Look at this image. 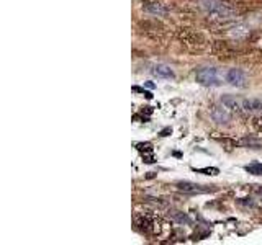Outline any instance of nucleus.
Here are the masks:
<instances>
[{
    "mask_svg": "<svg viewBox=\"0 0 262 245\" xmlns=\"http://www.w3.org/2000/svg\"><path fill=\"white\" fill-rule=\"evenodd\" d=\"M221 103H223L228 110H233V111H239L243 110V100L237 98L236 95H225L221 98Z\"/></svg>",
    "mask_w": 262,
    "mask_h": 245,
    "instance_id": "nucleus-6",
    "label": "nucleus"
},
{
    "mask_svg": "<svg viewBox=\"0 0 262 245\" xmlns=\"http://www.w3.org/2000/svg\"><path fill=\"white\" fill-rule=\"evenodd\" d=\"M195 79L203 87H218L221 84L218 69L215 67H200L195 72Z\"/></svg>",
    "mask_w": 262,
    "mask_h": 245,
    "instance_id": "nucleus-1",
    "label": "nucleus"
},
{
    "mask_svg": "<svg viewBox=\"0 0 262 245\" xmlns=\"http://www.w3.org/2000/svg\"><path fill=\"white\" fill-rule=\"evenodd\" d=\"M210 116H211L213 121L216 122V125H228V122L231 121V113H229V110L226 108L223 103L211 106Z\"/></svg>",
    "mask_w": 262,
    "mask_h": 245,
    "instance_id": "nucleus-2",
    "label": "nucleus"
},
{
    "mask_svg": "<svg viewBox=\"0 0 262 245\" xmlns=\"http://www.w3.org/2000/svg\"><path fill=\"white\" fill-rule=\"evenodd\" d=\"M193 172L196 174H205V175H218L220 170L215 167H207V168H193Z\"/></svg>",
    "mask_w": 262,
    "mask_h": 245,
    "instance_id": "nucleus-9",
    "label": "nucleus"
},
{
    "mask_svg": "<svg viewBox=\"0 0 262 245\" xmlns=\"http://www.w3.org/2000/svg\"><path fill=\"white\" fill-rule=\"evenodd\" d=\"M177 220H179V223H187V224L190 223V219H188L185 214H180V216H177Z\"/></svg>",
    "mask_w": 262,
    "mask_h": 245,
    "instance_id": "nucleus-11",
    "label": "nucleus"
},
{
    "mask_svg": "<svg viewBox=\"0 0 262 245\" xmlns=\"http://www.w3.org/2000/svg\"><path fill=\"white\" fill-rule=\"evenodd\" d=\"M257 193H259V194L262 196V188H259V190H257Z\"/></svg>",
    "mask_w": 262,
    "mask_h": 245,
    "instance_id": "nucleus-12",
    "label": "nucleus"
},
{
    "mask_svg": "<svg viewBox=\"0 0 262 245\" xmlns=\"http://www.w3.org/2000/svg\"><path fill=\"white\" fill-rule=\"evenodd\" d=\"M151 72H152V76L158 77V79H174L176 77L174 70H172L170 65H167V64H158V65H154Z\"/></svg>",
    "mask_w": 262,
    "mask_h": 245,
    "instance_id": "nucleus-5",
    "label": "nucleus"
},
{
    "mask_svg": "<svg viewBox=\"0 0 262 245\" xmlns=\"http://www.w3.org/2000/svg\"><path fill=\"white\" fill-rule=\"evenodd\" d=\"M176 186H177L179 191H184V193H188V194H202V193L213 191V188L193 183V182H177Z\"/></svg>",
    "mask_w": 262,
    "mask_h": 245,
    "instance_id": "nucleus-3",
    "label": "nucleus"
},
{
    "mask_svg": "<svg viewBox=\"0 0 262 245\" xmlns=\"http://www.w3.org/2000/svg\"><path fill=\"white\" fill-rule=\"evenodd\" d=\"M147 12H152L156 15H162V13H166V8H162L159 4H152L151 7H147Z\"/></svg>",
    "mask_w": 262,
    "mask_h": 245,
    "instance_id": "nucleus-10",
    "label": "nucleus"
},
{
    "mask_svg": "<svg viewBox=\"0 0 262 245\" xmlns=\"http://www.w3.org/2000/svg\"><path fill=\"white\" fill-rule=\"evenodd\" d=\"M243 110L248 113H257L262 110V100H259V98H244Z\"/></svg>",
    "mask_w": 262,
    "mask_h": 245,
    "instance_id": "nucleus-7",
    "label": "nucleus"
},
{
    "mask_svg": "<svg viewBox=\"0 0 262 245\" xmlns=\"http://www.w3.org/2000/svg\"><path fill=\"white\" fill-rule=\"evenodd\" d=\"M226 82L233 87H244L246 85V74L241 69H229L226 72Z\"/></svg>",
    "mask_w": 262,
    "mask_h": 245,
    "instance_id": "nucleus-4",
    "label": "nucleus"
},
{
    "mask_svg": "<svg viewBox=\"0 0 262 245\" xmlns=\"http://www.w3.org/2000/svg\"><path fill=\"white\" fill-rule=\"evenodd\" d=\"M244 170L248 172L251 175H256V177H262V163L259 162H254V163H249V165H246Z\"/></svg>",
    "mask_w": 262,
    "mask_h": 245,
    "instance_id": "nucleus-8",
    "label": "nucleus"
}]
</instances>
